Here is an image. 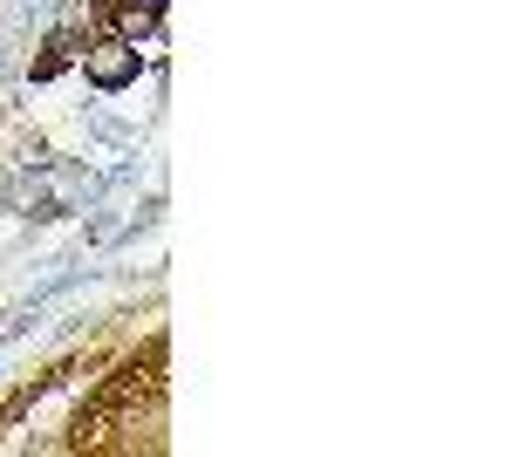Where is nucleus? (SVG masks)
<instances>
[{
    "label": "nucleus",
    "mask_w": 512,
    "mask_h": 457,
    "mask_svg": "<svg viewBox=\"0 0 512 457\" xmlns=\"http://www.w3.org/2000/svg\"><path fill=\"white\" fill-rule=\"evenodd\" d=\"M144 69V48H130V41H96L89 48V82L96 89H130Z\"/></svg>",
    "instance_id": "nucleus-1"
},
{
    "label": "nucleus",
    "mask_w": 512,
    "mask_h": 457,
    "mask_svg": "<svg viewBox=\"0 0 512 457\" xmlns=\"http://www.w3.org/2000/svg\"><path fill=\"white\" fill-rule=\"evenodd\" d=\"M158 7L164 0H117V28L123 35H151L158 28Z\"/></svg>",
    "instance_id": "nucleus-2"
}]
</instances>
